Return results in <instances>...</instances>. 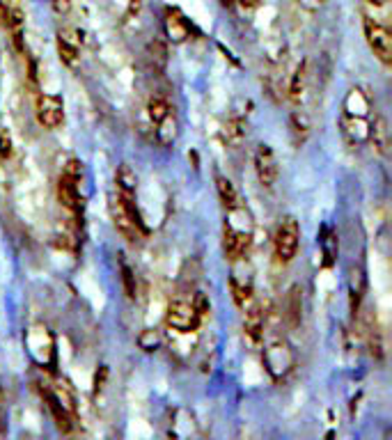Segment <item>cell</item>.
I'll list each match as a JSON object with an SVG mask.
<instances>
[{"label": "cell", "mask_w": 392, "mask_h": 440, "mask_svg": "<svg viewBox=\"0 0 392 440\" xmlns=\"http://www.w3.org/2000/svg\"><path fill=\"white\" fill-rule=\"evenodd\" d=\"M122 280H124V292L129 298H136V275L131 273L129 266H122Z\"/></svg>", "instance_id": "26"}, {"label": "cell", "mask_w": 392, "mask_h": 440, "mask_svg": "<svg viewBox=\"0 0 392 440\" xmlns=\"http://www.w3.org/2000/svg\"><path fill=\"white\" fill-rule=\"evenodd\" d=\"M78 182H81V163L69 161L65 172L58 179V200L65 207L69 214H74L76 218L83 214V200L81 191H78Z\"/></svg>", "instance_id": "2"}, {"label": "cell", "mask_w": 392, "mask_h": 440, "mask_svg": "<svg viewBox=\"0 0 392 440\" xmlns=\"http://www.w3.org/2000/svg\"><path fill=\"white\" fill-rule=\"evenodd\" d=\"M370 110H372L370 97H367L363 90L354 88L349 92L347 101H344V115L356 117V120H367V117H370Z\"/></svg>", "instance_id": "13"}, {"label": "cell", "mask_w": 392, "mask_h": 440, "mask_svg": "<svg viewBox=\"0 0 392 440\" xmlns=\"http://www.w3.org/2000/svg\"><path fill=\"white\" fill-rule=\"evenodd\" d=\"M248 248H250V232H241L237 227L225 225V230H223L225 257L230 259V262H239L241 257H246Z\"/></svg>", "instance_id": "11"}, {"label": "cell", "mask_w": 392, "mask_h": 440, "mask_svg": "<svg viewBox=\"0 0 392 440\" xmlns=\"http://www.w3.org/2000/svg\"><path fill=\"white\" fill-rule=\"evenodd\" d=\"M170 113H172V108L168 104V99H163L161 94H154V97H150V101H147V115H150L154 127H159Z\"/></svg>", "instance_id": "19"}, {"label": "cell", "mask_w": 392, "mask_h": 440, "mask_svg": "<svg viewBox=\"0 0 392 440\" xmlns=\"http://www.w3.org/2000/svg\"><path fill=\"white\" fill-rule=\"evenodd\" d=\"M106 376H108V369H106V367H101L99 372H97V376H94V385H97V392H99L101 388H104Z\"/></svg>", "instance_id": "30"}, {"label": "cell", "mask_w": 392, "mask_h": 440, "mask_svg": "<svg viewBox=\"0 0 392 440\" xmlns=\"http://www.w3.org/2000/svg\"><path fill=\"white\" fill-rule=\"evenodd\" d=\"M216 188H218V198H221L223 207H225L227 211H237V209H241L239 193H237V188H234V184L230 182V179L216 177Z\"/></svg>", "instance_id": "18"}, {"label": "cell", "mask_w": 392, "mask_h": 440, "mask_svg": "<svg viewBox=\"0 0 392 440\" xmlns=\"http://www.w3.org/2000/svg\"><path fill=\"white\" fill-rule=\"evenodd\" d=\"M193 308H195V312L200 314V319H205V317H209V312H211V303H209V298L205 296V294H195V298H193Z\"/></svg>", "instance_id": "25"}, {"label": "cell", "mask_w": 392, "mask_h": 440, "mask_svg": "<svg viewBox=\"0 0 392 440\" xmlns=\"http://www.w3.org/2000/svg\"><path fill=\"white\" fill-rule=\"evenodd\" d=\"M321 243H324L326 264L331 266V264H333V259L337 257V250H340V243H337V239L333 237V234H331V237H328V239H324V241H321Z\"/></svg>", "instance_id": "27"}, {"label": "cell", "mask_w": 392, "mask_h": 440, "mask_svg": "<svg viewBox=\"0 0 392 440\" xmlns=\"http://www.w3.org/2000/svg\"><path fill=\"white\" fill-rule=\"evenodd\" d=\"M299 243H301V227L299 220L292 216H285L280 220L276 237H273V253L280 264H289L299 253Z\"/></svg>", "instance_id": "3"}, {"label": "cell", "mask_w": 392, "mask_h": 440, "mask_svg": "<svg viewBox=\"0 0 392 440\" xmlns=\"http://www.w3.org/2000/svg\"><path fill=\"white\" fill-rule=\"evenodd\" d=\"M255 172H257V179H260V184L271 188L273 184L278 182V159L276 154H273V149L269 145H260L255 152Z\"/></svg>", "instance_id": "8"}, {"label": "cell", "mask_w": 392, "mask_h": 440, "mask_svg": "<svg viewBox=\"0 0 392 440\" xmlns=\"http://www.w3.org/2000/svg\"><path fill=\"white\" fill-rule=\"evenodd\" d=\"M367 140L374 145V149L379 154H386L390 147V131H388V122L383 120L381 115L374 117V122L370 124V131H367Z\"/></svg>", "instance_id": "14"}, {"label": "cell", "mask_w": 392, "mask_h": 440, "mask_svg": "<svg viewBox=\"0 0 392 440\" xmlns=\"http://www.w3.org/2000/svg\"><path fill=\"white\" fill-rule=\"evenodd\" d=\"M301 289L299 287H292V292L287 296V317H289V324L292 326H299L301 324Z\"/></svg>", "instance_id": "22"}, {"label": "cell", "mask_w": 392, "mask_h": 440, "mask_svg": "<svg viewBox=\"0 0 392 440\" xmlns=\"http://www.w3.org/2000/svg\"><path fill=\"white\" fill-rule=\"evenodd\" d=\"M230 289L239 308H246V305L253 301V280L250 278H241L239 273H234L230 280Z\"/></svg>", "instance_id": "17"}, {"label": "cell", "mask_w": 392, "mask_h": 440, "mask_svg": "<svg viewBox=\"0 0 392 440\" xmlns=\"http://www.w3.org/2000/svg\"><path fill=\"white\" fill-rule=\"evenodd\" d=\"M12 156V136L7 129L0 127V159H10Z\"/></svg>", "instance_id": "28"}, {"label": "cell", "mask_w": 392, "mask_h": 440, "mask_svg": "<svg viewBox=\"0 0 392 440\" xmlns=\"http://www.w3.org/2000/svg\"><path fill=\"white\" fill-rule=\"evenodd\" d=\"M239 3L243 5V7H257L262 3V0H239Z\"/></svg>", "instance_id": "32"}, {"label": "cell", "mask_w": 392, "mask_h": 440, "mask_svg": "<svg viewBox=\"0 0 392 440\" xmlns=\"http://www.w3.org/2000/svg\"><path fill=\"white\" fill-rule=\"evenodd\" d=\"M166 321L172 330H177V333H195L202 324L200 314L195 312L193 303H188V301H172L168 305Z\"/></svg>", "instance_id": "5"}, {"label": "cell", "mask_w": 392, "mask_h": 440, "mask_svg": "<svg viewBox=\"0 0 392 440\" xmlns=\"http://www.w3.org/2000/svg\"><path fill=\"white\" fill-rule=\"evenodd\" d=\"M305 83H308V67H305V62H301V65L296 67L292 81H289V99L301 101L305 94Z\"/></svg>", "instance_id": "20"}, {"label": "cell", "mask_w": 392, "mask_h": 440, "mask_svg": "<svg viewBox=\"0 0 392 440\" xmlns=\"http://www.w3.org/2000/svg\"><path fill=\"white\" fill-rule=\"evenodd\" d=\"M317 3H326V0H317Z\"/></svg>", "instance_id": "33"}, {"label": "cell", "mask_w": 392, "mask_h": 440, "mask_svg": "<svg viewBox=\"0 0 392 440\" xmlns=\"http://www.w3.org/2000/svg\"><path fill=\"white\" fill-rule=\"evenodd\" d=\"M115 184H117V195L127 200H136V191H138V177L129 165H122L115 175Z\"/></svg>", "instance_id": "15"}, {"label": "cell", "mask_w": 392, "mask_h": 440, "mask_svg": "<svg viewBox=\"0 0 392 440\" xmlns=\"http://www.w3.org/2000/svg\"><path fill=\"white\" fill-rule=\"evenodd\" d=\"M264 333H266V312L264 305H250L246 312V319H243V337L248 340L250 347H260L264 342Z\"/></svg>", "instance_id": "10"}, {"label": "cell", "mask_w": 392, "mask_h": 440, "mask_svg": "<svg viewBox=\"0 0 392 440\" xmlns=\"http://www.w3.org/2000/svg\"><path fill=\"white\" fill-rule=\"evenodd\" d=\"M363 30H365L367 46L372 49V53L383 62V65H390L392 62V30H390V26H383V23H376L372 19L363 17Z\"/></svg>", "instance_id": "4"}, {"label": "cell", "mask_w": 392, "mask_h": 440, "mask_svg": "<svg viewBox=\"0 0 392 440\" xmlns=\"http://www.w3.org/2000/svg\"><path fill=\"white\" fill-rule=\"evenodd\" d=\"M161 344V333L156 328H145L143 333L138 335V347L143 351H156Z\"/></svg>", "instance_id": "24"}, {"label": "cell", "mask_w": 392, "mask_h": 440, "mask_svg": "<svg viewBox=\"0 0 392 440\" xmlns=\"http://www.w3.org/2000/svg\"><path fill=\"white\" fill-rule=\"evenodd\" d=\"M51 5L58 14H67L72 10V0H51Z\"/></svg>", "instance_id": "29"}, {"label": "cell", "mask_w": 392, "mask_h": 440, "mask_svg": "<svg viewBox=\"0 0 392 440\" xmlns=\"http://www.w3.org/2000/svg\"><path fill=\"white\" fill-rule=\"evenodd\" d=\"M264 363L266 369L273 379H285V376L292 372L294 367V353L289 349V344L285 340H276L269 349L264 351Z\"/></svg>", "instance_id": "6"}, {"label": "cell", "mask_w": 392, "mask_h": 440, "mask_svg": "<svg viewBox=\"0 0 392 440\" xmlns=\"http://www.w3.org/2000/svg\"><path fill=\"white\" fill-rule=\"evenodd\" d=\"M140 5H143V0H131V5H129V12H127V19H131L133 14H138Z\"/></svg>", "instance_id": "31"}, {"label": "cell", "mask_w": 392, "mask_h": 440, "mask_svg": "<svg viewBox=\"0 0 392 440\" xmlns=\"http://www.w3.org/2000/svg\"><path fill=\"white\" fill-rule=\"evenodd\" d=\"M56 46H58V55L62 65L74 69L78 65V60H81V37H78L76 30L74 28L58 30Z\"/></svg>", "instance_id": "9"}, {"label": "cell", "mask_w": 392, "mask_h": 440, "mask_svg": "<svg viewBox=\"0 0 392 440\" xmlns=\"http://www.w3.org/2000/svg\"><path fill=\"white\" fill-rule=\"evenodd\" d=\"M35 115L37 122L42 124L44 129H58L62 122H65V106H62V99L56 94H37L35 99Z\"/></svg>", "instance_id": "7"}, {"label": "cell", "mask_w": 392, "mask_h": 440, "mask_svg": "<svg viewBox=\"0 0 392 440\" xmlns=\"http://www.w3.org/2000/svg\"><path fill=\"white\" fill-rule=\"evenodd\" d=\"M243 138H246V122H243L241 117H234L225 127V140L232 147H239L243 143Z\"/></svg>", "instance_id": "21"}, {"label": "cell", "mask_w": 392, "mask_h": 440, "mask_svg": "<svg viewBox=\"0 0 392 440\" xmlns=\"http://www.w3.org/2000/svg\"><path fill=\"white\" fill-rule=\"evenodd\" d=\"M163 28H166L168 39H170V42H175V44H182V42H186L188 37H191V28H188L186 19L177 10H172V7H168V10H166Z\"/></svg>", "instance_id": "12"}, {"label": "cell", "mask_w": 392, "mask_h": 440, "mask_svg": "<svg viewBox=\"0 0 392 440\" xmlns=\"http://www.w3.org/2000/svg\"><path fill=\"white\" fill-rule=\"evenodd\" d=\"M363 17L376 23H383V26H390L392 19L390 3L388 0H363Z\"/></svg>", "instance_id": "16"}, {"label": "cell", "mask_w": 392, "mask_h": 440, "mask_svg": "<svg viewBox=\"0 0 392 440\" xmlns=\"http://www.w3.org/2000/svg\"><path fill=\"white\" fill-rule=\"evenodd\" d=\"M111 216H113V223H115V230L122 234L127 241H138L143 237V220L138 216V209H136V202L127 200V198H120V195H115L113 202H111Z\"/></svg>", "instance_id": "1"}, {"label": "cell", "mask_w": 392, "mask_h": 440, "mask_svg": "<svg viewBox=\"0 0 392 440\" xmlns=\"http://www.w3.org/2000/svg\"><path fill=\"white\" fill-rule=\"evenodd\" d=\"M289 124H292V133L296 138V143H305V138L310 136V120L305 113H294L292 120H289Z\"/></svg>", "instance_id": "23"}]
</instances>
